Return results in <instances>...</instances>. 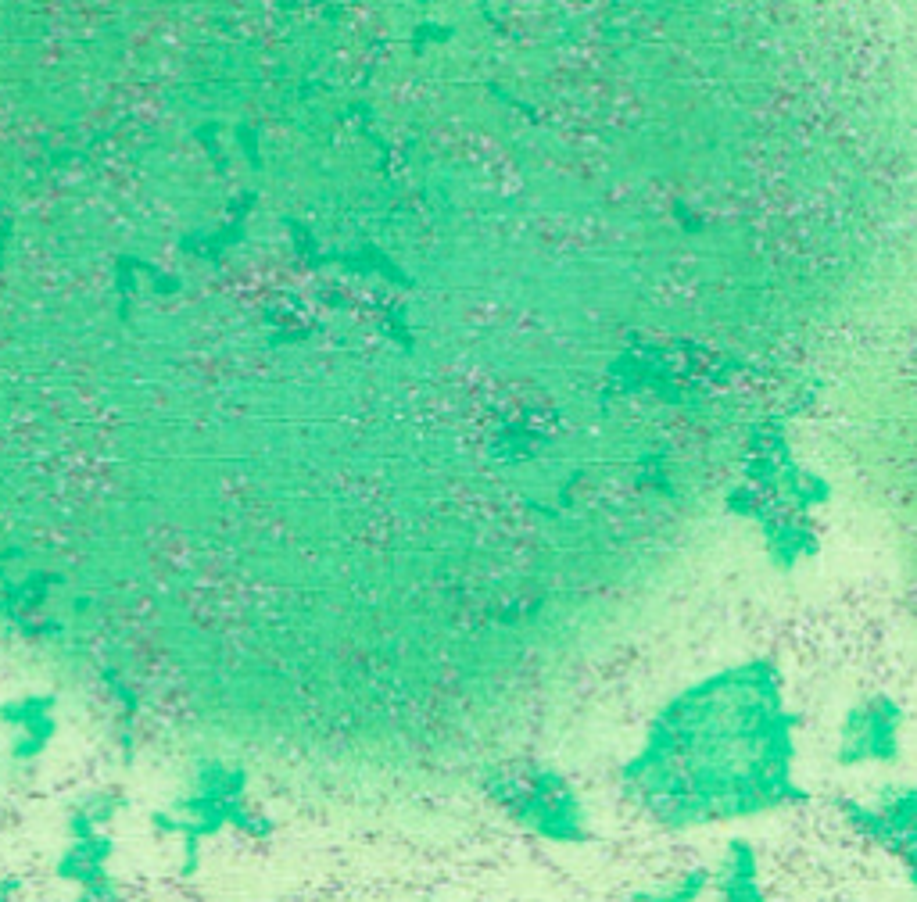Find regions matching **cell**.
<instances>
[{
	"label": "cell",
	"mask_w": 917,
	"mask_h": 902,
	"mask_svg": "<svg viewBox=\"0 0 917 902\" xmlns=\"http://www.w3.org/2000/svg\"><path fill=\"white\" fill-rule=\"evenodd\" d=\"M502 802H506L531 831H538L541 838L570 842V838H581L584 834L581 802H577V795L570 792L556 774H538V777L513 781L509 784V792L502 795Z\"/></svg>",
	"instance_id": "obj_1"
},
{
	"label": "cell",
	"mask_w": 917,
	"mask_h": 902,
	"mask_svg": "<svg viewBox=\"0 0 917 902\" xmlns=\"http://www.w3.org/2000/svg\"><path fill=\"white\" fill-rule=\"evenodd\" d=\"M240 792H244V774L240 770H226L223 763H208L198 774V788L187 802H180L183 820L176 824H162L172 831H198L212 834L233 817V809H240Z\"/></svg>",
	"instance_id": "obj_2"
},
{
	"label": "cell",
	"mask_w": 917,
	"mask_h": 902,
	"mask_svg": "<svg viewBox=\"0 0 917 902\" xmlns=\"http://www.w3.org/2000/svg\"><path fill=\"white\" fill-rule=\"evenodd\" d=\"M900 749V713L889 698H871L846 716L842 724V752L846 763H882L896 759Z\"/></svg>",
	"instance_id": "obj_3"
},
{
	"label": "cell",
	"mask_w": 917,
	"mask_h": 902,
	"mask_svg": "<svg viewBox=\"0 0 917 902\" xmlns=\"http://www.w3.org/2000/svg\"><path fill=\"white\" fill-rule=\"evenodd\" d=\"M51 706H54V698H43V695H26V698H18V702L0 706L4 724L18 727L15 749H11L18 759L36 756V752L47 745V738H51V731H54Z\"/></svg>",
	"instance_id": "obj_4"
},
{
	"label": "cell",
	"mask_w": 917,
	"mask_h": 902,
	"mask_svg": "<svg viewBox=\"0 0 917 902\" xmlns=\"http://www.w3.org/2000/svg\"><path fill=\"white\" fill-rule=\"evenodd\" d=\"M720 895L724 902H763L756 888V860L746 842H735L720 867Z\"/></svg>",
	"instance_id": "obj_5"
},
{
	"label": "cell",
	"mask_w": 917,
	"mask_h": 902,
	"mask_svg": "<svg viewBox=\"0 0 917 902\" xmlns=\"http://www.w3.org/2000/svg\"><path fill=\"white\" fill-rule=\"evenodd\" d=\"M763 530H767V552H771V562L778 570H792L803 555H814V537L796 523L763 520Z\"/></svg>",
	"instance_id": "obj_6"
},
{
	"label": "cell",
	"mask_w": 917,
	"mask_h": 902,
	"mask_svg": "<svg viewBox=\"0 0 917 902\" xmlns=\"http://www.w3.org/2000/svg\"><path fill=\"white\" fill-rule=\"evenodd\" d=\"M706 888H710V877H706L703 870H695V874L678 877V881H670V885L649 888V892L638 895V902H699Z\"/></svg>",
	"instance_id": "obj_7"
},
{
	"label": "cell",
	"mask_w": 917,
	"mask_h": 902,
	"mask_svg": "<svg viewBox=\"0 0 917 902\" xmlns=\"http://www.w3.org/2000/svg\"><path fill=\"white\" fill-rule=\"evenodd\" d=\"M914 888H917V863H914Z\"/></svg>",
	"instance_id": "obj_8"
}]
</instances>
